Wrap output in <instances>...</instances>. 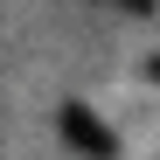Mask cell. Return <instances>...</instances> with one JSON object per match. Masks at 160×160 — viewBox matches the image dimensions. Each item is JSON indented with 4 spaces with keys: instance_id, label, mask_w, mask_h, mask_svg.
<instances>
[{
    "instance_id": "6da1fadb",
    "label": "cell",
    "mask_w": 160,
    "mask_h": 160,
    "mask_svg": "<svg viewBox=\"0 0 160 160\" xmlns=\"http://www.w3.org/2000/svg\"><path fill=\"white\" fill-rule=\"evenodd\" d=\"M56 125H63V139L84 153V160H112V146H118V139H112V125H104L91 104H63V112H56Z\"/></svg>"
},
{
    "instance_id": "7a4b0ae2",
    "label": "cell",
    "mask_w": 160,
    "mask_h": 160,
    "mask_svg": "<svg viewBox=\"0 0 160 160\" xmlns=\"http://www.w3.org/2000/svg\"><path fill=\"white\" fill-rule=\"evenodd\" d=\"M112 7H118V14H153L160 0H112Z\"/></svg>"
},
{
    "instance_id": "3957f363",
    "label": "cell",
    "mask_w": 160,
    "mask_h": 160,
    "mask_svg": "<svg viewBox=\"0 0 160 160\" xmlns=\"http://www.w3.org/2000/svg\"><path fill=\"white\" fill-rule=\"evenodd\" d=\"M146 77H153V84H160V56H146Z\"/></svg>"
}]
</instances>
